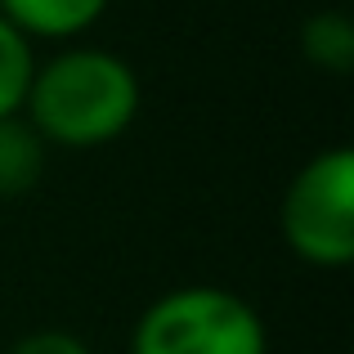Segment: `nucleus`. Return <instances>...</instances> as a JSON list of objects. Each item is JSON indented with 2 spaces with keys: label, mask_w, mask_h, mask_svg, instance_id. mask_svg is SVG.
<instances>
[{
  "label": "nucleus",
  "mask_w": 354,
  "mask_h": 354,
  "mask_svg": "<svg viewBox=\"0 0 354 354\" xmlns=\"http://www.w3.org/2000/svg\"><path fill=\"white\" fill-rule=\"evenodd\" d=\"M23 117L54 148H104L135 126L139 77L117 54L77 45L36 63Z\"/></svg>",
  "instance_id": "1"
},
{
  "label": "nucleus",
  "mask_w": 354,
  "mask_h": 354,
  "mask_svg": "<svg viewBox=\"0 0 354 354\" xmlns=\"http://www.w3.org/2000/svg\"><path fill=\"white\" fill-rule=\"evenodd\" d=\"M130 354H269L256 305L229 287H175L135 323Z\"/></svg>",
  "instance_id": "2"
},
{
  "label": "nucleus",
  "mask_w": 354,
  "mask_h": 354,
  "mask_svg": "<svg viewBox=\"0 0 354 354\" xmlns=\"http://www.w3.org/2000/svg\"><path fill=\"white\" fill-rule=\"evenodd\" d=\"M283 238L305 265L341 269L354 260V153L323 148L292 175L278 207Z\"/></svg>",
  "instance_id": "3"
},
{
  "label": "nucleus",
  "mask_w": 354,
  "mask_h": 354,
  "mask_svg": "<svg viewBox=\"0 0 354 354\" xmlns=\"http://www.w3.org/2000/svg\"><path fill=\"white\" fill-rule=\"evenodd\" d=\"M113 0H0V18L27 41H72L108 14Z\"/></svg>",
  "instance_id": "4"
},
{
  "label": "nucleus",
  "mask_w": 354,
  "mask_h": 354,
  "mask_svg": "<svg viewBox=\"0 0 354 354\" xmlns=\"http://www.w3.org/2000/svg\"><path fill=\"white\" fill-rule=\"evenodd\" d=\"M45 139L23 113L0 117V198H23L45 175Z\"/></svg>",
  "instance_id": "5"
},
{
  "label": "nucleus",
  "mask_w": 354,
  "mask_h": 354,
  "mask_svg": "<svg viewBox=\"0 0 354 354\" xmlns=\"http://www.w3.org/2000/svg\"><path fill=\"white\" fill-rule=\"evenodd\" d=\"M301 54L314 63L319 72L332 77H346L354 68V23L337 9H323V14L305 18L301 27Z\"/></svg>",
  "instance_id": "6"
},
{
  "label": "nucleus",
  "mask_w": 354,
  "mask_h": 354,
  "mask_svg": "<svg viewBox=\"0 0 354 354\" xmlns=\"http://www.w3.org/2000/svg\"><path fill=\"white\" fill-rule=\"evenodd\" d=\"M32 72H36L32 41H27L14 23L0 18V117H18L23 113Z\"/></svg>",
  "instance_id": "7"
},
{
  "label": "nucleus",
  "mask_w": 354,
  "mask_h": 354,
  "mask_svg": "<svg viewBox=\"0 0 354 354\" xmlns=\"http://www.w3.org/2000/svg\"><path fill=\"white\" fill-rule=\"evenodd\" d=\"M9 354H90V346L72 332H59V328H45V332H32V337L14 341Z\"/></svg>",
  "instance_id": "8"
}]
</instances>
